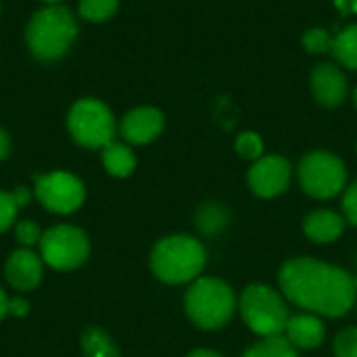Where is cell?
Returning <instances> with one entry per match:
<instances>
[{
    "label": "cell",
    "mask_w": 357,
    "mask_h": 357,
    "mask_svg": "<svg viewBox=\"0 0 357 357\" xmlns=\"http://www.w3.org/2000/svg\"><path fill=\"white\" fill-rule=\"evenodd\" d=\"M10 153V136L4 128H0V161H4Z\"/></svg>",
    "instance_id": "f546056e"
},
{
    "label": "cell",
    "mask_w": 357,
    "mask_h": 357,
    "mask_svg": "<svg viewBox=\"0 0 357 357\" xmlns=\"http://www.w3.org/2000/svg\"><path fill=\"white\" fill-rule=\"evenodd\" d=\"M236 153L245 159H251V161H257L264 153V142L257 134L253 132H245L236 138Z\"/></svg>",
    "instance_id": "603a6c76"
},
{
    "label": "cell",
    "mask_w": 357,
    "mask_h": 357,
    "mask_svg": "<svg viewBox=\"0 0 357 357\" xmlns=\"http://www.w3.org/2000/svg\"><path fill=\"white\" fill-rule=\"evenodd\" d=\"M303 230L314 243H333L343 234L345 220L331 209H320L305 218Z\"/></svg>",
    "instance_id": "9a60e30c"
},
{
    "label": "cell",
    "mask_w": 357,
    "mask_h": 357,
    "mask_svg": "<svg viewBox=\"0 0 357 357\" xmlns=\"http://www.w3.org/2000/svg\"><path fill=\"white\" fill-rule=\"evenodd\" d=\"M188 357H222L220 354H215V351H211V349H197V351H192Z\"/></svg>",
    "instance_id": "d6a6232c"
},
{
    "label": "cell",
    "mask_w": 357,
    "mask_h": 357,
    "mask_svg": "<svg viewBox=\"0 0 357 357\" xmlns=\"http://www.w3.org/2000/svg\"><path fill=\"white\" fill-rule=\"evenodd\" d=\"M17 211H19V207H17L13 195L0 190V234L6 232V230L15 224Z\"/></svg>",
    "instance_id": "484cf974"
},
{
    "label": "cell",
    "mask_w": 357,
    "mask_h": 357,
    "mask_svg": "<svg viewBox=\"0 0 357 357\" xmlns=\"http://www.w3.org/2000/svg\"><path fill=\"white\" fill-rule=\"evenodd\" d=\"M42 230H40V226L36 224V222H31V220H23V222H19L17 226H15V238L23 245V247H27V249H31L33 245H40V238H42Z\"/></svg>",
    "instance_id": "cb8c5ba5"
},
{
    "label": "cell",
    "mask_w": 357,
    "mask_h": 357,
    "mask_svg": "<svg viewBox=\"0 0 357 357\" xmlns=\"http://www.w3.org/2000/svg\"><path fill=\"white\" fill-rule=\"evenodd\" d=\"M284 333H287V341L299 349H314L326 337V328L322 320L312 314H299L289 318Z\"/></svg>",
    "instance_id": "5bb4252c"
},
{
    "label": "cell",
    "mask_w": 357,
    "mask_h": 357,
    "mask_svg": "<svg viewBox=\"0 0 357 357\" xmlns=\"http://www.w3.org/2000/svg\"><path fill=\"white\" fill-rule=\"evenodd\" d=\"M280 287L299 307L326 318L345 316L356 303V280L341 268L297 257L282 266Z\"/></svg>",
    "instance_id": "6da1fadb"
},
{
    "label": "cell",
    "mask_w": 357,
    "mask_h": 357,
    "mask_svg": "<svg viewBox=\"0 0 357 357\" xmlns=\"http://www.w3.org/2000/svg\"><path fill=\"white\" fill-rule=\"evenodd\" d=\"M33 195L46 211L69 215L84 205L86 186L77 176L54 169L33 176Z\"/></svg>",
    "instance_id": "ba28073f"
},
{
    "label": "cell",
    "mask_w": 357,
    "mask_h": 357,
    "mask_svg": "<svg viewBox=\"0 0 357 357\" xmlns=\"http://www.w3.org/2000/svg\"><path fill=\"white\" fill-rule=\"evenodd\" d=\"M331 52L347 69H357V23L339 31Z\"/></svg>",
    "instance_id": "ac0fdd59"
},
{
    "label": "cell",
    "mask_w": 357,
    "mask_h": 357,
    "mask_svg": "<svg viewBox=\"0 0 357 357\" xmlns=\"http://www.w3.org/2000/svg\"><path fill=\"white\" fill-rule=\"evenodd\" d=\"M0 10H2V4H0Z\"/></svg>",
    "instance_id": "8d00e7d4"
},
{
    "label": "cell",
    "mask_w": 357,
    "mask_h": 357,
    "mask_svg": "<svg viewBox=\"0 0 357 357\" xmlns=\"http://www.w3.org/2000/svg\"><path fill=\"white\" fill-rule=\"evenodd\" d=\"M8 314L15 316V318H23L29 314V303L23 299V297H15L8 301Z\"/></svg>",
    "instance_id": "83f0119b"
},
{
    "label": "cell",
    "mask_w": 357,
    "mask_h": 357,
    "mask_svg": "<svg viewBox=\"0 0 357 357\" xmlns=\"http://www.w3.org/2000/svg\"><path fill=\"white\" fill-rule=\"evenodd\" d=\"M301 42H303V48H305L307 52H312V54H322V52L333 50L335 38H333L326 29H322V27H312V29H307V31L303 33Z\"/></svg>",
    "instance_id": "7402d4cb"
},
{
    "label": "cell",
    "mask_w": 357,
    "mask_h": 357,
    "mask_svg": "<svg viewBox=\"0 0 357 357\" xmlns=\"http://www.w3.org/2000/svg\"><path fill=\"white\" fill-rule=\"evenodd\" d=\"M79 345H82L84 357H119V349L113 343V339L102 328H96V326H90L84 331Z\"/></svg>",
    "instance_id": "e0dca14e"
},
{
    "label": "cell",
    "mask_w": 357,
    "mask_h": 357,
    "mask_svg": "<svg viewBox=\"0 0 357 357\" xmlns=\"http://www.w3.org/2000/svg\"><path fill=\"white\" fill-rule=\"evenodd\" d=\"M337 8L343 13V15H354L357 13V0H335Z\"/></svg>",
    "instance_id": "4dcf8cb0"
},
{
    "label": "cell",
    "mask_w": 357,
    "mask_h": 357,
    "mask_svg": "<svg viewBox=\"0 0 357 357\" xmlns=\"http://www.w3.org/2000/svg\"><path fill=\"white\" fill-rule=\"evenodd\" d=\"M40 2H44V4H61L63 0H40Z\"/></svg>",
    "instance_id": "836d02e7"
},
{
    "label": "cell",
    "mask_w": 357,
    "mask_h": 357,
    "mask_svg": "<svg viewBox=\"0 0 357 357\" xmlns=\"http://www.w3.org/2000/svg\"><path fill=\"white\" fill-rule=\"evenodd\" d=\"M207 255L203 245L186 234L161 238L151 251L153 274L167 284H184L195 280L205 268Z\"/></svg>",
    "instance_id": "3957f363"
},
{
    "label": "cell",
    "mask_w": 357,
    "mask_h": 357,
    "mask_svg": "<svg viewBox=\"0 0 357 357\" xmlns=\"http://www.w3.org/2000/svg\"><path fill=\"white\" fill-rule=\"evenodd\" d=\"M67 130L75 144L84 149H105L115 140V117L98 98L77 100L67 115Z\"/></svg>",
    "instance_id": "5b68a950"
},
{
    "label": "cell",
    "mask_w": 357,
    "mask_h": 357,
    "mask_svg": "<svg viewBox=\"0 0 357 357\" xmlns=\"http://www.w3.org/2000/svg\"><path fill=\"white\" fill-rule=\"evenodd\" d=\"M343 211H345V218L354 226H357V182L349 186V190L343 197Z\"/></svg>",
    "instance_id": "4316f807"
},
{
    "label": "cell",
    "mask_w": 357,
    "mask_h": 357,
    "mask_svg": "<svg viewBox=\"0 0 357 357\" xmlns=\"http://www.w3.org/2000/svg\"><path fill=\"white\" fill-rule=\"evenodd\" d=\"M163 113L155 107H136L119 123V134L128 144H149L163 132Z\"/></svg>",
    "instance_id": "7c38bea8"
},
{
    "label": "cell",
    "mask_w": 357,
    "mask_h": 357,
    "mask_svg": "<svg viewBox=\"0 0 357 357\" xmlns=\"http://www.w3.org/2000/svg\"><path fill=\"white\" fill-rule=\"evenodd\" d=\"M335 356L357 357V328H345L335 339Z\"/></svg>",
    "instance_id": "d4e9b609"
},
{
    "label": "cell",
    "mask_w": 357,
    "mask_h": 357,
    "mask_svg": "<svg viewBox=\"0 0 357 357\" xmlns=\"http://www.w3.org/2000/svg\"><path fill=\"white\" fill-rule=\"evenodd\" d=\"M184 307L192 324L203 331H215L230 322L236 299L226 282L218 278H199L186 291Z\"/></svg>",
    "instance_id": "277c9868"
},
{
    "label": "cell",
    "mask_w": 357,
    "mask_h": 357,
    "mask_svg": "<svg viewBox=\"0 0 357 357\" xmlns=\"http://www.w3.org/2000/svg\"><path fill=\"white\" fill-rule=\"evenodd\" d=\"M243 357H299L295 347L282 337H268L253 345Z\"/></svg>",
    "instance_id": "44dd1931"
},
{
    "label": "cell",
    "mask_w": 357,
    "mask_h": 357,
    "mask_svg": "<svg viewBox=\"0 0 357 357\" xmlns=\"http://www.w3.org/2000/svg\"><path fill=\"white\" fill-rule=\"evenodd\" d=\"M102 165L113 178H128L136 169V155L126 142H109L102 149Z\"/></svg>",
    "instance_id": "2e32d148"
},
{
    "label": "cell",
    "mask_w": 357,
    "mask_h": 357,
    "mask_svg": "<svg viewBox=\"0 0 357 357\" xmlns=\"http://www.w3.org/2000/svg\"><path fill=\"white\" fill-rule=\"evenodd\" d=\"M354 102H356V107H357V88H356V92H354Z\"/></svg>",
    "instance_id": "e575fe53"
},
{
    "label": "cell",
    "mask_w": 357,
    "mask_h": 357,
    "mask_svg": "<svg viewBox=\"0 0 357 357\" xmlns=\"http://www.w3.org/2000/svg\"><path fill=\"white\" fill-rule=\"evenodd\" d=\"M10 195H13L17 207H23V205H27L31 201V190L27 186H17L15 190H10Z\"/></svg>",
    "instance_id": "f1b7e54d"
},
{
    "label": "cell",
    "mask_w": 357,
    "mask_h": 357,
    "mask_svg": "<svg viewBox=\"0 0 357 357\" xmlns=\"http://www.w3.org/2000/svg\"><path fill=\"white\" fill-rule=\"evenodd\" d=\"M90 255V241L86 232L71 224L48 228L40 238V257L54 270H77Z\"/></svg>",
    "instance_id": "52a82bcc"
},
{
    "label": "cell",
    "mask_w": 357,
    "mask_h": 357,
    "mask_svg": "<svg viewBox=\"0 0 357 357\" xmlns=\"http://www.w3.org/2000/svg\"><path fill=\"white\" fill-rule=\"evenodd\" d=\"M291 182V163L280 155L259 157L249 169V186L261 199L278 197Z\"/></svg>",
    "instance_id": "30bf717a"
},
{
    "label": "cell",
    "mask_w": 357,
    "mask_h": 357,
    "mask_svg": "<svg viewBox=\"0 0 357 357\" xmlns=\"http://www.w3.org/2000/svg\"><path fill=\"white\" fill-rule=\"evenodd\" d=\"M119 8V0H79L77 13L82 19L92 23H102L111 19Z\"/></svg>",
    "instance_id": "ffe728a7"
},
{
    "label": "cell",
    "mask_w": 357,
    "mask_h": 357,
    "mask_svg": "<svg viewBox=\"0 0 357 357\" xmlns=\"http://www.w3.org/2000/svg\"><path fill=\"white\" fill-rule=\"evenodd\" d=\"M312 92L322 107H339L347 98V77L333 63H320L310 75Z\"/></svg>",
    "instance_id": "4fadbf2b"
},
{
    "label": "cell",
    "mask_w": 357,
    "mask_h": 357,
    "mask_svg": "<svg viewBox=\"0 0 357 357\" xmlns=\"http://www.w3.org/2000/svg\"><path fill=\"white\" fill-rule=\"evenodd\" d=\"M228 224V211L218 203H207L197 213V226L205 234H218Z\"/></svg>",
    "instance_id": "d6986e66"
},
{
    "label": "cell",
    "mask_w": 357,
    "mask_h": 357,
    "mask_svg": "<svg viewBox=\"0 0 357 357\" xmlns=\"http://www.w3.org/2000/svg\"><path fill=\"white\" fill-rule=\"evenodd\" d=\"M8 297H6V293H4V289L0 287V320L8 314Z\"/></svg>",
    "instance_id": "1f68e13d"
},
{
    "label": "cell",
    "mask_w": 357,
    "mask_h": 357,
    "mask_svg": "<svg viewBox=\"0 0 357 357\" xmlns=\"http://www.w3.org/2000/svg\"><path fill=\"white\" fill-rule=\"evenodd\" d=\"M354 280H356V289H357V278H354Z\"/></svg>",
    "instance_id": "d590c367"
},
{
    "label": "cell",
    "mask_w": 357,
    "mask_h": 357,
    "mask_svg": "<svg viewBox=\"0 0 357 357\" xmlns=\"http://www.w3.org/2000/svg\"><path fill=\"white\" fill-rule=\"evenodd\" d=\"M347 180L343 161L326 151L307 153L299 161V182L301 188L314 199H333L337 197Z\"/></svg>",
    "instance_id": "9c48e42d"
},
{
    "label": "cell",
    "mask_w": 357,
    "mask_h": 357,
    "mask_svg": "<svg viewBox=\"0 0 357 357\" xmlns=\"http://www.w3.org/2000/svg\"><path fill=\"white\" fill-rule=\"evenodd\" d=\"M241 314L245 324L264 339L280 337L289 324V310L280 295L266 284H251L241 297Z\"/></svg>",
    "instance_id": "8992f818"
},
{
    "label": "cell",
    "mask_w": 357,
    "mask_h": 357,
    "mask_svg": "<svg viewBox=\"0 0 357 357\" xmlns=\"http://www.w3.org/2000/svg\"><path fill=\"white\" fill-rule=\"evenodd\" d=\"M77 38V19L63 4H46L25 27L29 52L44 63L63 59Z\"/></svg>",
    "instance_id": "7a4b0ae2"
},
{
    "label": "cell",
    "mask_w": 357,
    "mask_h": 357,
    "mask_svg": "<svg viewBox=\"0 0 357 357\" xmlns=\"http://www.w3.org/2000/svg\"><path fill=\"white\" fill-rule=\"evenodd\" d=\"M44 259L27 247L13 251L4 264V276L15 291L29 293L42 282Z\"/></svg>",
    "instance_id": "8fae6325"
}]
</instances>
